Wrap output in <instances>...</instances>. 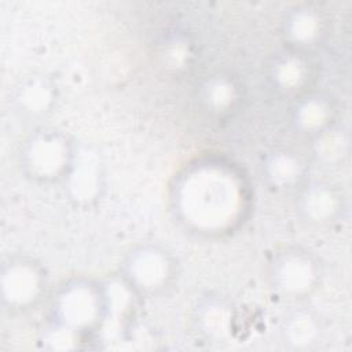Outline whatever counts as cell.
Returning <instances> with one entry per match:
<instances>
[{"instance_id":"cell-1","label":"cell","mask_w":352,"mask_h":352,"mask_svg":"<svg viewBox=\"0 0 352 352\" xmlns=\"http://www.w3.org/2000/svg\"><path fill=\"white\" fill-rule=\"evenodd\" d=\"M37 285L38 275L28 263H12L3 272L4 298L10 302H26L32 294H36Z\"/></svg>"}]
</instances>
